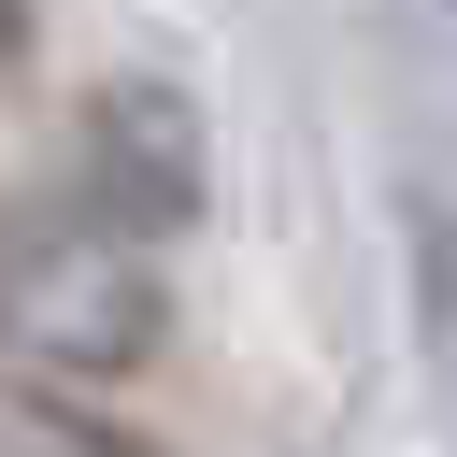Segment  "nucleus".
<instances>
[{
    "label": "nucleus",
    "instance_id": "obj_1",
    "mask_svg": "<svg viewBox=\"0 0 457 457\" xmlns=\"http://www.w3.org/2000/svg\"><path fill=\"white\" fill-rule=\"evenodd\" d=\"M171 343L157 243H114L57 186H0V357L43 386H129Z\"/></svg>",
    "mask_w": 457,
    "mask_h": 457
},
{
    "label": "nucleus",
    "instance_id": "obj_2",
    "mask_svg": "<svg viewBox=\"0 0 457 457\" xmlns=\"http://www.w3.org/2000/svg\"><path fill=\"white\" fill-rule=\"evenodd\" d=\"M43 186H57L71 214H100L114 243H171V228H200V200H214V129H200V100H186L171 71H100V86L71 100Z\"/></svg>",
    "mask_w": 457,
    "mask_h": 457
},
{
    "label": "nucleus",
    "instance_id": "obj_3",
    "mask_svg": "<svg viewBox=\"0 0 457 457\" xmlns=\"http://www.w3.org/2000/svg\"><path fill=\"white\" fill-rule=\"evenodd\" d=\"M0 457H171L157 428H129L100 386H43V371H0Z\"/></svg>",
    "mask_w": 457,
    "mask_h": 457
},
{
    "label": "nucleus",
    "instance_id": "obj_4",
    "mask_svg": "<svg viewBox=\"0 0 457 457\" xmlns=\"http://www.w3.org/2000/svg\"><path fill=\"white\" fill-rule=\"evenodd\" d=\"M29 57H43V0H0V100L29 86Z\"/></svg>",
    "mask_w": 457,
    "mask_h": 457
}]
</instances>
